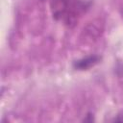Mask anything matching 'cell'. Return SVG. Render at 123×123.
<instances>
[{
	"label": "cell",
	"instance_id": "cell-1",
	"mask_svg": "<svg viewBox=\"0 0 123 123\" xmlns=\"http://www.w3.org/2000/svg\"><path fill=\"white\" fill-rule=\"evenodd\" d=\"M50 7L55 19L73 27L84 12L86 4L80 0H51Z\"/></svg>",
	"mask_w": 123,
	"mask_h": 123
},
{
	"label": "cell",
	"instance_id": "cell-2",
	"mask_svg": "<svg viewBox=\"0 0 123 123\" xmlns=\"http://www.w3.org/2000/svg\"><path fill=\"white\" fill-rule=\"evenodd\" d=\"M101 58L99 56L93 55V56H88L86 58H84L82 60H79L74 62V67L78 70H86L95 64H97L100 62Z\"/></svg>",
	"mask_w": 123,
	"mask_h": 123
}]
</instances>
